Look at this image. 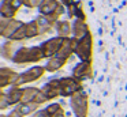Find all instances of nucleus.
I'll return each instance as SVG.
<instances>
[{"mask_svg": "<svg viewBox=\"0 0 127 117\" xmlns=\"http://www.w3.org/2000/svg\"><path fill=\"white\" fill-rule=\"evenodd\" d=\"M64 40H66V38L59 37L58 35V37H53V38H51V40L45 41V42L41 45V49H42V52H44V56L47 57V59H51V57L56 56V54L59 53V50H60V48L63 46Z\"/></svg>", "mask_w": 127, "mask_h": 117, "instance_id": "nucleus-7", "label": "nucleus"}, {"mask_svg": "<svg viewBox=\"0 0 127 117\" xmlns=\"http://www.w3.org/2000/svg\"><path fill=\"white\" fill-rule=\"evenodd\" d=\"M19 48H21V46L18 45L17 41L8 40V41H6V42L3 44V48H1V53H3V56L6 57V59L12 60V57L15 56V53L18 52V49H19Z\"/></svg>", "mask_w": 127, "mask_h": 117, "instance_id": "nucleus-13", "label": "nucleus"}, {"mask_svg": "<svg viewBox=\"0 0 127 117\" xmlns=\"http://www.w3.org/2000/svg\"><path fill=\"white\" fill-rule=\"evenodd\" d=\"M8 108H11V102H10V99H8L7 93L3 91L0 94V109H1V110H7Z\"/></svg>", "mask_w": 127, "mask_h": 117, "instance_id": "nucleus-22", "label": "nucleus"}, {"mask_svg": "<svg viewBox=\"0 0 127 117\" xmlns=\"http://www.w3.org/2000/svg\"><path fill=\"white\" fill-rule=\"evenodd\" d=\"M66 63H67V59H63V57H60V56H53V57H51V59H48L45 68H47V71H49V72H55V71L60 70L63 65H66Z\"/></svg>", "mask_w": 127, "mask_h": 117, "instance_id": "nucleus-14", "label": "nucleus"}, {"mask_svg": "<svg viewBox=\"0 0 127 117\" xmlns=\"http://www.w3.org/2000/svg\"><path fill=\"white\" fill-rule=\"evenodd\" d=\"M44 1V0H23L26 7L29 8H34V7H40V4Z\"/></svg>", "mask_w": 127, "mask_h": 117, "instance_id": "nucleus-24", "label": "nucleus"}, {"mask_svg": "<svg viewBox=\"0 0 127 117\" xmlns=\"http://www.w3.org/2000/svg\"><path fill=\"white\" fill-rule=\"evenodd\" d=\"M42 93L45 94V97L48 98V101H52L55 98L60 97L62 91H60V79H52L49 80L47 84H44L42 87Z\"/></svg>", "mask_w": 127, "mask_h": 117, "instance_id": "nucleus-9", "label": "nucleus"}, {"mask_svg": "<svg viewBox=\"0 0 127 117\" xmlns=\"http://www.w3.org/2000/svg\"><path fill=\"white\" fill-rule=\"evenodd\" d=\"M0 117H7V114H4V113H3V114H0Z\"/></svg>", "mask_w": 127, "mask_h": 117, "instance_id": "nucleus-28", "label": "nucleus"}, {"mask_svg": "<svg viewBox=\"0 0 127 117\" xmlns=\"http://www.w3.org/2000/svg\"><path fill=\"white\" fill-rule=\"evenodd\" d=\"M25 29H26V37L28 38H34L37 35H40V29L36 21L25 23Z\"/></svg>", "mask_w": 127, "mask_h": 117, "instance_id": "nucleus-20", "label": "nucleus"}, {"mask_svg": "<svg viewBox=\"0 0 127 117\" xmlns=\"http://www.w3.org/2000/svg\"><path fill=\"white\" fill-rule=\"evenodd\" d=\"M38 87H23V97L21 103H28V102H34L37 94L40 93Z\"/></svg>", "mask_w": 127, "mask_h": 117, "instance_id": "nucleus-18", "label": "nucleus"}, {"mask_svg": "<svg viewBox=\"0 0 127 117\" xmlns=\"http://www.w3.org/2000/svg\"><path fill=\"white\" fill-rule=\"evenodd\" d=\"M7 117H23V116L21 114V112L18 110L17 108H14V109H12V110L8 113V114H7Z\"/></svg>", "mask_w": 127, "mask_h": 117, "instance_id": "nucleus-26", "label": "nucleus"}, {"mask_svg": "<svg viewBox=\"0 0 127 117\" xmlns=\"http://www.w3.org/2000/svg\"><path fill=\"white\" fill-rule=\"evenodd\" d=\"M44 52L41 46H33V48H26L21 46L15 56L12 57V61L15 64H29V63H38L44 59Z\"/></svg>", "mask_w": 127, "mask_h": 117, "instance_id": "nucleus-1", "label": "nucleus"}, {"mask_svg": "<svg viewBox=\"0 0 127 117\" xmlns=\"http://www.w3.org/2000/svg\"><path fill=\"white\" fill-rule=\"evenodd\" d=\"M70 105L75 117H88L89 114V97L83 90L72 95L70 99Z\"/></svg>", "mask_w": 127, "mask_h": 117, "instance_id": "nucleus-2", "label": "nucleus"}, {"mask_svg": "<svg viewBox=\"0 0 127 117\" xmlns=\"http://www.w3.org/2000/svg\"><path fill=\"white\" fill-rule=\"evenodd\" d=\"M51 117H67L66 116V112H60V113H58V114H55V116H51Z\"/></svg>", "mask_w": 127, "mask_h": 117, "instance_id": "nucleus-27", "label": "nucleus"}, {"mask_svg": "<svg viewBox=\"0 0 127 117\" xmlns=\"http://www.w3.org/2000/svg\"><path fill=\"white\" fill-rule=\"evenodd\" d=\"M34 102H36V103H38L40 106H41L42 103L48 102V98L45 97V94L42 93V90H40V93L37 94V97H36V99H34Z\"/></svg>", "mask_w": 127, "mask_h": 117, "instance_id": "nucleus-23", "label": "nucleus"}, {"mask_svg": "<svg viewBox=\"0 0 127 117\" xmlns=\"http://www.w3.org/2000/svg\"><path fill=\"white\" fill-rule=\"evenodd\" d=\"M18 78H19V73H17L10 68L3 67L0 70V87L4 89L7 86H15Z\"/></svg>", "mask_w": 127, "mask_h": 117, "instance_id": "nucleus-10", "label": "nucleus"}, {"mask_svg": "<svg viewBox=\"0 0 127 117\" xmlns=\"http://www.w3.org/2000/svg\"><path fill=\"white\" fill-rule=\"evenodd\" d=\"M62 5V3L59 0H44V1L40 4L38 10L41 12V15L44 16H48L51 14H53L55 11L59 10V7Z\"/></svg>", "mask_w": 127, "mask_h": 117, "instance_id": "nucleus-12", "label": "nucleus"}, {"mask_svg": "<svg viewBox=\"0 0 127 117\" xmlns=\"http://www.w3.org/2000/svg\"><path fill=\"white\" fill-rule=\"evenodd\" d=\"M45 109L48 110L49 116H55V114H58V113H60V112H63V110H64L63 106H62L60 103H58V102H52V103H49V105H48Z\"/></svg>", "mask_w": 127, "mask_h": 117, "instance_id": "nucleus-21", "label": "nucleus"}, {"mask_svg": "<svg viewBox=\"0 0 127 117\" xmlns=\"http://www.w3.org/2000/svg\"><path fill=\"white\" fill-rule=\"evenodd\" d=\"M89 27L88 24H86L85 21H82V19H75L74 24H72V34H74V38H77L78 41L82 40L83 37H86V35L89 34Z\"/></svg>", "mask_w": 127, "mask_h": 117, "instance_id": "nucleus-11", "label": "nucleus"}, {"mask_svg": "<svg viewBox=\"0 0 127 117\" xmlns=\"http://www.w3.org/2000/svg\"><path fill=\"white\" fill-rule=\"evenodd\" d=\"M7 95H8V99L10 102H11V106H17L19 105L21 102H22V97H23V89L22 87H15L12 86L11 89H10V91L7 93Z\"/></svg>", "mask_w": 127, "mask_h": 117, "instance_id": "nucleus-15", "label": "nucleus"}, {"mask_svg": "<svg viewBox=\"0 0 127 117\" xmlns=\"http://www.w3.org/2000/svg\"><path fill=\"white\" fill-rule=\"evenodd\" d=\"M23 24L25 23H22L21 21H17V19L1 18V22H0V34H1V37L10 40Z\"/></svg>", "mask_w": 127, "mask_h": 117, "instance_id": "nucleus-6", "label": "nucleus"}, {"mask_svg": "<svg viewBox=\"0 0 127 117\" xmlns=\"http://www.w3.org/2000/svg\"><path fill=\"white\" fill-rule=\"evenodd\" d=\"M15 108H17L18 110L21 112V114L25 117V116L34 114L40 109V105H38V103H36V102H28V103H19V105H17Z\"/></svg>", "mask_w": 127, "mask_h": 117, "instance_id": "nucleus-17", "label": "nucleus"}, {"mask_svg": "<svg viewBox=\"0 0 127 117\" xmlns=\"http://www.w3.org/2000/svg\"><path fill=\"white\" fill-rule=\"evenodd\" d=\"M32 117H51V116L47 109H38L34 114H32Z\"/></svg>", "mask_w": 127, "mask_h": 117, "instance_id": "nucleus-25", "label": "nucleus"}, {"mask_svg": "<svg viewBox=\"0 0 127 117\" xmlns=\"http://www.w3.org/2000/svg\"><path fill=\"white\" fill-rule=\"evenodd\" d=\"M55 29L58 31L59 37L63 38H70V34L72 33V26L68 21H59L55 24Z\"/></svg>", "mask_w": 127, "mask_h": 117, "instance_id": "nucleus-16", "label": "nucleus"}, {"mask_svg": "<svg viewBox=\"0 0 127 117\" xmlns=\"http://www.w3.org/2000/svg\"><path fill=\"white\" fill-rule=\"evenodd\" d=\"M0 12H1V18L14 19L15 14H17L18 11H15L14 8H12L11 5L6 1V0H3V3H1V8H0Z\"/></svg>", "mask_w": 127, "mask_h": 117, "instance_id": "nucleus-19", "label": "nucleus"}, {"mask_svg": "<svg viewBox=\"0 0 127 117\" xmlns=\"http://www.w3.org/2000/svg\"><path fill=\"white\" fill-rule=\"evenodd\" d=\"M92 53H93V38H92V34L89 33L86 37L78 41L75 54L82 61H92Z\"/></svg>", "mask_w": 127, "mask_h": 117, "instance_id": "nucleus-4", "label": "nucleus"}, {"mask_svg": "<svg viewBox=\"0 0 127 117\" xmlns=\"http://www.w3.org/2000/svg\"><path fill=\"white\" fill-rule=\"evenodd\" d=\"M93 75V68H92V61H81L77 64V67L72 71V76L78 80H85V79L92 78Z\"/></svg>", "mask_w": 127, "mask_h": 117, "instance_id": "nucleus-8", "label": "nucleus"}, {"mask_svg": "<svg viewBox=\"0 0 127 117\" xmlns=\"http://www.w3.org/2000/svg\"><path fill=\"white\" fill-rule=\"evenodd\" d=\"M82 89V83L81 80L75 79L74 76H68V78H62L60 79V91L62 97H70L75 95L77 93H79Z\"/></svg>", "mask_w": 127, "mask_h": 117, "instance_id": "nucleus-5", "label": "nucleus"}, {"mask_svg": "<svg viewBox=\"0 0 127 117\" xmlns=\"http://www.w3.org/2000/svg\"><path fill=\"white\" fill-rule=\"evenodd\" d=\"M47 72V68L41 67V65H34V67L26 70L25 72L19 73V78H18L17 83H15V87H22L23 84L32 83V82L38 80L41 76H44V73Z\"/></svg>", "mask_w": 127, "mask_h": 117, "instance_id": "nucleus-3", "label": "nucleus"}]
</instances>
